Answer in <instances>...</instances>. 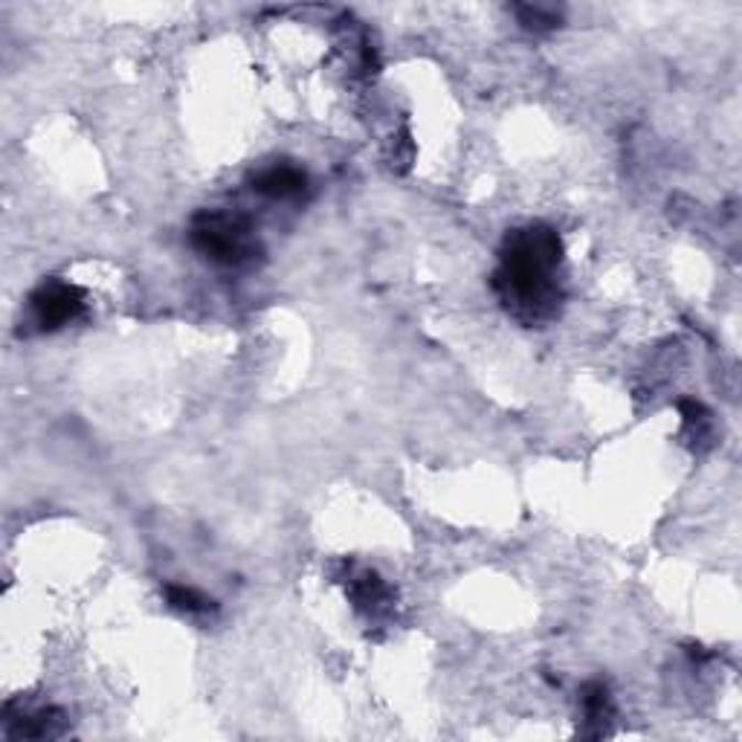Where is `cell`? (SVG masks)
Returning <instances> with one entry per match:
<instances>
[{"label":"cell","instance_id":"1","mask_svg":"<svg viewBox=\"0 0 742 742\" xmlns=\"http://www.w3.org/2000/svg\"><path fill=\"white\" fill-rule=\"evenodd\" d=\"M563 261L560 236L545 223L508 232L502 244V264L493 276V291L508 314L522 325H543L557 316L563 291L557 268Z\"/></svg>","mask_w":742,"mask_h":742},{"label":"cell","instance_id":"2","mask_svg":"<svg viewBox=\"0 0 742 742\" xmlns=\"http://www.w3.org/2000/svg\"><path fill=\"white\" fill-rule=\"evenodd\" d=\"M189 238L198 253L227 268H241L259 255V241L244 215L206 209L192 218Z\"/></svg>","mask_w":742,"mask_h":742},{"label":"cell","instance_id":"3","mask_svg":"<svg viewBox=\"0 0 742 742\" xmlns=\"http://www.w3.org/2000/svg\"><path fill=\"white\" fill-rule=\"evenodd\" d=\"M30 308L41 331H58L85 314V293L76 285L53 279L32 293Z\"/></svg>","mask_w":742,"mask_h":742},{"label":"cell","instance_id":"4","mask_svg":"<svg viewBox=\"0 0 742 742\" xmlns=\"http://www.w3.org/2000/svg\"><path fill=\"white\" fill-rule=\"evenodd\" d=\"M348 598L354 609L365 618H383L392 609V589L380 580L378 571L360 569L348 577Z\"/></svg>","mask_w":742,"mask_h":742},{"label":"cell","instance_id":"5","mask_svg":"<svg viewBox=\"0 0 742 742\" xmlns=\"http://www.w3.org/2000/svg\"><path fill=\"white\" fill-rule=\"evenodd\" d=\"M253 189L264 198L273 200H291L299 198L302 192L308 189V174L302 172L299 166H291V163H276V166H268L255 172L250 177Z\"/></svg>","mask_w":742,"mask_h":742},{"label":"cell","instance_id":"6","mask_svg":"<svg viewBox=\"0 0 742 742\" xmlns=\"http://www.w3.org/2000/svg\"><path fill=\"white\" fill-rule=\"evenodd\" d=\"M64 728H67V719L58 708H44L39 713L9 719V736H18V740H53L64 734Z\"/></svg>","mask_w":742,"mask_h":742},{"label":"cell","instance_id":"7","mask_svg":"<svg viewBox=\"0 0 742 742\" xmlns=\"http://www.w3.org/2000/svg\"><path fill=\"white\" fill-rule=\"evenodd\" d=\"M580 705H583L586 722L592 725L589 734L592 736L607 734V722L615 717L612 696H609L607 685H600V681H589V685H583V690H580Z\"/></svg>","mask_w":742,"mask_h":742},{"label":"cell","instance_id":"8","mask_svg":"<svg viewBox=\"0 0 742 742\" xmlns=\"http://www.w3.org/2000/svg\"><path fill=\"white\" fill-rule=\"evenodd\" d=\"M166 600L168 607L177 609V612H186V615H206V612H215V600L206 598L204 592L192 589V586H166Z\"/></svg>","mask_w":742,"mask_h":742},{"label":"cell","instance_id":"9","mask_svg":"<svg viewBox=\"0 0 742 742\" xmlns=\"http://www.w3.org/2000/svg\"><path fill=\"white\" fill-rule=\"evenodd\" d=\"M516 18H520V24L525 26V30H534V32H548L554 30V26L560 24V12L552 7H514Z\"/></svg>","mask_w":742,"mask_h":742},{"label":"cell","instance_id":"10","mask_svg":"<svg viewBox=\"0 0 742 742\" xmlns=\"http://www.w3.org/2000/svg\"><path fill=\"white\" fill-rule=\"evenodd\" d=\"M679 410L681 415H685L687 427L694 429L696 438H702V435L708 433V427H711V412L705 410L699 401H681Z\"/></svg>","mask_w":742,"mask_h":742}]
</instances>
